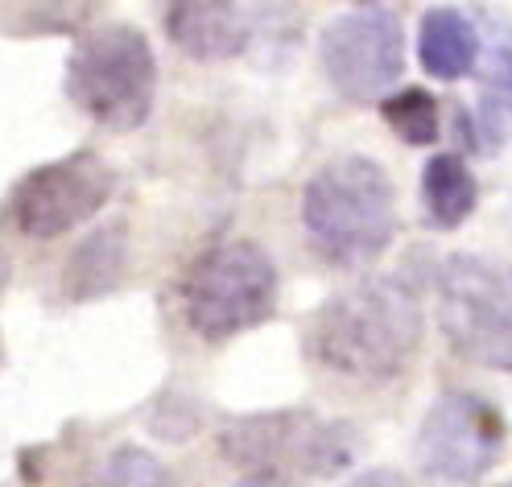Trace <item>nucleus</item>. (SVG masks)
<instances>
[{
    "mask_svg": "<svg viewBox=\"0 0 512 487\" xmlns=\"http://www.w3.org/2000/svg\"><path fill=\"white\" fill-rule=\"evenodd\" d=\"M314 355L351 380H393L422 347V302L405 277H364L314 318Z\"/></svg>",
    "mask_w": 512,
    "mask_h": 487,
    "instance_id": "obj_1",
    "label": "nucleus"
},
{
    "mask_svg": "<svg viewBox=\"0 0 512 487\" xmlns=\"http://www.w3.org/2000/svg\"><path fill=\"white\" fill-rule=\"evenodd\" d=\"M302 223L318 256L339 269H364L397 236V194L380 161L343 153L302 190Z\"/></svg>",
    "mask_w": 512,
    "mask_h": 487,
    "instance_id": "obj_2",
    "label": "nucleus"
},
{
    "mask_svg": "<svg viewBox=\"0 0 512 487\" xmlns=\"http://www.w3.org/2000/svg\"><path fill=\"white\" fill-rule=\"evenodd\" d=\"M71 104L112 133H133L157 100V58L141 29L112 21L95 25L71 46L67 58Z\"/></svg>",
    "mask_w": 512,
    "mask_h": 487,
    "instance_id": "obj_3",
    "label": "nucleus"
},
{
    "mask_svg": "<svg viewBox=\"0 0 512 487\" xmlns=\"http://www.w3.org/2000/svg\"><path fill=\"white\" fill-rule=\"evenodd\" d=\"M438 322L467 364L512 372V265L455 252L438 265Z\"/></svg>",
    "mask_w": 512,
    "mask_h": 487,
    "instance_id": "obj_4",
    "label": "nucleus"
},
{
    "mask_svg": "<svg viewBox=\"0 0 512 487\" xmlns=\"http://www.w3.org/2000/svg\"><path fill=\"white\" fill-rule=\"evenodd\" d=\"M182 310L190 331L223 343L252 331L277 310V265L252 240H228L203 252L182 281Z\"/></svg>",
    "mask_w": 512,
    "mask_h": 487,
    "instance_id": "obj_5",
    "label": "nucleus"
},
{
    "mask_svg": "<svg viewBox=\"0 0 512 487\" xmlns=\"http://www.w3.org/2000/svg\"><path fill=\"white\" fill-rule=\"evenodd\" d=\"M219 450L244 475L302 471L314 479H331L356 459V426L323 421L310 409L248 413L219 430Z\"/></svg>",
    "mask_w": 512,
    "mask_h": 487,
    "instance_id": "obj_6",
    "label": "nucleus"
},
{
    "mask_svg": "<svg viewBox=\"0 0 512 487\" xmlns=\"http://www.w3.org/2000/svg\"><path fill=\"white\" fill-rule=\"evenodd\" d=\"M318 58L343 100H380L405 75V25L389 5H356L323 29Z\"/></svg>",
    "mask_w": 512,
    "mask_h": 487,
    "instance_id": "obj_7",
    "label": "nucleus"
},
{
    "mask_svg": "<svg viewBox=\"0 0 512 487\" xmlns=\"http://www.w3.org/2000/svg\"><path fill=\"white\" fill-rule=\"evenodd\" d=\"M504 450V417L479 393H442L418 430V467L442 483H479Z\"/></svg>",
    "mask_w": 512,
    "mask_h": 487,
    "instance_id": "obj_8",
    "label": "nucleus"
},
{
    "mask_svg": "<svg viewBox=\"0 0 512 487\" xmlns=\"http://www.w3.org/2000/svg\"><path fill=\"white\" fill-rule=\"evenodd\" d=\"M112 182H116L112 170L95 153L58 157L38 170H29L17 182L13 199H9V215L21 236L58 240V236L75 232L79 223H87L108 203Z\"/></svg>",
    "mask_w": 512,
    "mask_h": 487,
    "instance_id": "obj_9",
    "label": "nucleus"
},
{
    "mask_svg": "<svg viewBox=\"0 0 512 487\" xmlns=\"http://www.w3.org/2000/svg\"><path fill=\"white\" fill-rule=\"evenodd\" d=\"M170 42L199 62H223L248 50L252 21L240 5H223V0H178L166 13Z\"/></svg>",
    "mask_w": 512,
    "mask_h": 487,
    "instance_id": "obj_10",
    "label": "nucleus"
},
{
    "mask_svg": "<svg viewBox=\"0 0 512 487\" xmlns=\"http://www.w3.org/2000/svg\"><path fill=\"white\" fill-rule=\"evenodd\" d=\"M124 261H128V223L112 219L75 244L67 265H62V294L71 302H95L108 289H116Z\"/></svg>",
    "mask_w": 512,
    "mask_h": 487,
    "instance_id": "obj_11",
    "label": "nucleus"
},
{
    "mask_svg": "<svg viewBox=\"0 0 512 487\" xmlns=\"http://www.w3.org/2000/svg\"><path fill=\"white\" fill-rule=\"evenodd\" d=\"M418 58H422V67L434 79L455 83V79L471 75L475 62H479V29L459 9H446V5L442 9H430L422 17Z\"/></svg>",
    "mask_w": 512,
    "mask_h": 487,
    "instance_id": "obj_12",
    "label": "nucleus"
},
{
    "mask_svg": "<svg viewBox=\"0 0 512 487\" xmlns=\"http://www.w3.org/2000/svg\"><path fill=\"white\" fill-rule=\"evenodd\" d=\"M475 174L459 153H434L422 170V203L434 227H459L475 211Z\"/></svg>",
    "mask_w": 512,
    "mask_h": 487,
    "instance_id": "obj_13",
    "label": "nucleus"
},
{
    "mask_svg": "<svg viewBox=\"0 0 512 487\" xmlns=\"http://www.w3.org/2000/svg\"><path fill=\"white\" fill-rule=\"evenodd\" d=\"M384 124L405 141V145H434L438 141V104L422 87H405L397 95H384Z\"/></svg>",
    "mask_w": 512,
    "mask_h": 487,
    "instance_id": "obj_14",
    "label": "nucleus"
},
{
    "mask_svg": "<svg viewBox=\"0 0 512 487\" xmlns=\"http://www.w3.org/2000/svg\"><path fill=\"white\" fill-rule=\"evenodd\" d=\"M104 487H170V475L153 450L145 446H120L104 467Z\"/></svg>",
    "mask_w": 512,
    "mask_h": 487,
    "instance_id": "obj_15",
    "label": "nucleus"
},
{
    "mask_svg": "<svg viewBox=\"0 0 512 487\" xmlns=\"http://www.w3.org/2000/svg\"><path fill=\"white\" fill-rule=\"evenodd\" d=\"M347 487H409V483H405V475H401V471H393V467H372V471L356 475Z\"/></svg>",
    "mask_w": 512,
    "mask_h": 487,
    "instance_id": "obj_16",
    "label": "nucleus"
},
{
    "mask_svg": "<svg viewBox=\"0 0 512 487\" xmlns=\"http://www.w3.org/2000/svg\"><path fill=\"white\" fill-rule=\"evenodd\" d=\"M236 487H290L285 475H273V471H261V475H244Z\"/></svg>",
    "mask_w": 512,
    "mask_h": 487,
    "instance_id": "obj_17",
    "label": "nucleus"
},
{
    "mask_svg": "<svg viewBox=\"0 0 512 487\" xmlns=\"http://www.w3.org/2000/svg\"><path fill=\"white\" fill-rule=\"evenodd\" d=\"M5 281H9V261L0 256V285H5Z\"/></svg>",
    "mask_w": 512,
    "mask_h": 487,
    "instance_id": "obj_18",
    "label": "nucleus"
},
{
    "mask_svg": "<svg viewBox=\"0 0 512 487\" xmlns=\"http://www.w3.org/2000/svg\"><path fill=\"white\" fill-rule=\"evenodd\" d=\"M504 487H512V479H508V483H504Z\"/></svg>",
    "mask_w": 512,
    "mask_h": 487,
    "instance_id": "obj_19",
    "label": "nucleus"
}]
</instances>
